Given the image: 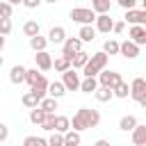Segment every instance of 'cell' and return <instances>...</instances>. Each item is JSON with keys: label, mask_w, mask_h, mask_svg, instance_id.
I'll list each match as a JSON object with an SVG mask.
<instances>
[{"label": "cell", "mask_w": 146, "mask_h": 146, "mask_svg": "<svg viewBox=\"0 0 146 146\" xmlns=\"http://www.w3.org/2000/svg\"><path fill=\"white\" fill-rule=\"evenodd\" d=\"M9 82H11V84H23V82H25V66H21V64L11 66V71H9Z\"/></svg>", "instance_id": "16"}, {"label": "cell", "mask_w": 146, "mask_h": 146, "mask_svg": "<svg viewBox=\"0 0 146 146\" xmlns=\"http://www.w3.org/2000/svg\"><path fill=\"white\" fill-rule=\"evenodd\" d=\"M112 16L110 14H96V32H103V34H110L112 32Z\"/></svg>", "instance_id": "9"}, {"label": "cell", "mask_w": 146, "mask_h": 146, "mask_svg": "<svg viewBox=\"0 0 146 146\" xmlns=\"http://www.w3.org/2000/svg\"><path fill=\"white\" fill-rule=\"evenodd\" d=\"M14 14V7L9 2H0V18H11Z\"/></svg>", "instance_id": "38"}, {"label": "cell", "mask_w": 146, "mask_h": 146, "mask_svg": "<svg viewBox=\"0 0 146 146\" xmlns=\"http://www.w3.org/2000/svg\"><path fill=\"white\" fill-rule=\"evenodd\" d=\"M34 64H36L39 71H50V68H52V57H50V52L39 50V52L34 55Z\"/></svg>", "instance_id": "12"}, {"label": "cell", "mask_w": 146, "mask_h": 146, "mask_svg": "<svg viewBox=\"0 0 146 146\" xmlns=\"http://www.w3.org/2000/svg\"><path fill=\"white\" fill-rule=\"evenodd\" d=\"M139 121H137V116H132V114H125V116H121V121H119V128L123 130V132H130L135 125H137Z\"/></svg>", "instance_id": "23"}, {"label": "cell", "mask_w": 146, "mask_h": 146, "mask_svg": "<svg viewBox=\"0 0 146 146\" xmlns=\"http://www.w3.org/2000/svg\"><path fill=\"white\" fill-rule=\"evenodd\" d=\"M103 52L105 55H119V41L116 39H107L103 43Z\"/></svg>", "instance_id": "31"}, {"label": "cell", "mask_w": 146, "mask_h": 146, "mask_svg": "<svg viewBox=\"0 0 146 146\" xmlns=\"http://www.w3.org/2000/svg\"><path fill=\"white\" fill-rule=\"evenodd\" d=\"M2 48H5V36L0 34V52H2Z\"/></svg>", "instance_id": "44"}, {"label": "cell", "mask_w": 146, "mask_h": 146, "mask_svg": "<svg viewBox=\"0 0 146 146\" xmlns=\"http://www.w3.org/2000/svg\"><path fill=\"white\" fill-rule=\"evenodd\" d=\"M128 39L132 43H137V46H144L146 43V27L144 25H132L130 32H128Z\"/></svg>", "instance_id": "11"}, {"label": "cell", "mask_w": 146, "mask_h": 146, "mask_svg": "<svg viewBox=\"0 0 146 146\" xmlns=\"http://www.w3.org/2000/svg\"><path fill=\"white\" fill-rule=\"evenodd\" d=\"M107 62H110V55H105L103 50L100 52H94V55H89V59H87V64L82 66V73H84V78H96L105 66H107Z\"/></svg>", "instance_id": "2"}, {"label": "cell", "mask_w": 146, "mask_h": 146, "mask_svg": "<svg viewBox=\"0 0 146 146\" xmlns=\"http://www.w3.org/2000/svg\"><path fill=\"white\" fill-rule=\"evenodd\" d=\"M41 2H43V0H21V5H25L27 9H36Z\"/></svg>", "instance_id": "40"}, {"label": "cell", "mask_w": 146, "mask_h": 146, "mask_svg": "<svg viewBox=\"0 0 146 146\" xmlns=\"http://www.w3.org/2000/svg\"><path fill=\"white\" fill-rule=\"evenodd\" d=\"M94 146H112V144H110V141H107V139H98V141H96V144H94Z\"/></svg>", "instance_id": "43"}, {"label": "cell", "mask_w": 146, "mask_h": 146, "mask_svg": "<svg viewBox=\"0 0 146 146\" xmlns=\"http://www.w3.org/2000/svg\"><path fill=\"white\" fill-rule=\"evenodd\" d=\"M39 107H41L46 114H55V110H59L57 98H50V96H43V98H41V103H39Z\"/></svg>", "instance_id": "18"}, {"label": "cell", "mask_w": 146, "mask_h": 146, "mask_svg": "<svg viewBox=\"0 0 146 146\" xmlns=\"http://www.w3.org/2000/svg\"><path fill=\"white\" fill-rule=\"evenodd\" d=\"M80 141H82V137H80L78 130H66V132H64V144H75V146H80Z\"/></svg>", "instance_id": "32"}, {"label": "cell", "mask_w": 146, "mask_h": 146, "mask_svg": "<svg viewBox=\"0 0 146 146\" xmlns=\"http://www.w3.org/2000/svg\"><path fill=\"white\" fill-rule=\"evenodd\" d=\"M94 96H96V100L98 103H110L112 98H114V94H112V89H107V87H96V91H94Z\"/></svg>", "instance_id": "20"}, {"label": "cell", "mask_w": 146, "mask_h": 146, "mask_svg": "<svg viewBox=\"0 0 146 146\" xmlns=\"http://www.w3.org/2000/svg\"><path fill=\"white\" fill-rule=\"evenodd\" d=\"M43 119H46V112H43L39 105L30 110V121H32L34 125H41V123H43Z\"/></svg>", "instance_id": "29"}, {"label": "cell", "mask_w": 146, "mask_h": 146, "mask_svg": "<svg viewBox=\"0 0 146 146\" xmlns=\"http://www.w3.org/2000/svg\"><path fill=\"white\" fill-rule=\"evenodd\" d=\"M68 18L73 23H80V25H91L96 21V11L91 7H75V9H71Z\"/></svg>", "instance_id": "3"}, {"label": "cell", "mask_w": 146, "mask_h": 146, "mask_svg": "<svg viewBox=\"0 0 146 146\" xmlns=\"http://www.w3.org/2000/svg\"><path fill=\"white\" fill-rule=\"evenodd\" d=\"M87 59H89V52H84V50H78V52L71 57V68H82V66L87 64Z\"/></svg>", "instance_id": "22"}, {"label": "cell", "mask_w": 146, "mask_h": 146, "mask_svg": "<svg viewBox=\"0 0 146 146\" xmlns=\"http://www.w3.org/2000/svg\"><path fill=\"white\" fill-rule=\"evenodd\" d=\"M119 55H123L125 59H135V57L139 55V46L132 43L130 39H125L123 43H119Z\"/></svg>", "instance_id": "10"}, {"label": "cell", "mask_w": 146, "mask_h": 146, "mask_svg": "<svg viewBox=\"0 0 146 146\" xmlns=\"http://www.w3.org/2000/svg\"><path fill=\"white\" fill-rule=\"evenodd\" d=\"M100 123V112L98 110H91V107H80L73 119H71V130H91V128H98Z\"/></svg>", "instance_id": "1"}, {"label": "cell", "mask_w": 146, "mask_h": 146, "mask_svg": "<svg viewBox=\"0 0 146 146\" xmlns=\"http://www.w3.org/2000/svg\"><path fill=\"white\" fill-rule=\"evenodd\" d=\"M39 32H41V27H39L36 21H25V25H23V34L25 36H36Z\"/></svg>", "instance_id": "27"}, {"label": "cell", "mask_w": 146, "mask_h": 146, "mask_svg": "<svg viewBox=\"0 0 146 146\" xmlns=\"http://www.w3.org/2000/svg\"><path fill=\"white\" fill-rule=\"evenodd\" d=\"M41 130H46V132H52L55 130V114H46V119L41 123Z\"/></svg>", "instance_id": "36"}, {"label": "cell", "mask_w": 146, "mask_h": 146, "mask_svg": "<svg viewBox=\"0 0 146 146\" xmlns=\"http://www.w3.org/2000/svg\"><path fill=\"white\" fill-rule=\"evenodd\" d=\"M23 146H48V141L43 137H34V135H27L23 139Z\"/></svg>", "instance_id": "34"}, {"label": "cell", "mask_w": 146, "mask_h": 146, "mask_svg": "<svg viewBox=\"0 0 146 146\" xmlns=\"http://www.w3.org/2000/svg\"><path fill=\"white\" fill-rule=\"evenodd\" d=\"M116 5H119L121 9H135L137 0H116Z\"/></svg>", "instance_id": "39"}, {"label": "cell", "mask_w": 146, "mask_h": 146, "mask_svg": "<svg viewBox=\"0 0 146 146\" xmlns=\"http://www.w3.org/2000/svg\"><path fill=\"white\" fill-rule=\"evenodd\" d=\"M2 64H5V59H2V55H0V68H2Z\"/></svg>", "instance_id": "47"}, {"label": "cell", "mask_w": 146, "mask_h": 146, "mask_svg": "<svg viewBox=\"0 0 146 146\" xmlns=\"http://www.w3.org/2000/svg\"><path fill=\"white\" fill-rule=\"evenodd\" d=\"M130 132H132V144L135 146H146V125L144 123H137Z\"/></svg>", "instance_id": "14"}, {"label": "cell", "mask_w": 146, "mask_h": 146, "mask_svg": "<svg viewBox=\"0 0 146 146\" xmlns=\"http://www.w3.org/2000/svg\"><path fill=\"white\" fill-rule=\"evenodd\" d=\"M11 30H14V25H11V18H0V34H2V36H7Z\"/></svg>", "instance_id": "37"}, {"label": "cell", "mask_w": 146, "mask_h": 146, "mask_svg": "<svg viewBox=\"0 0 146 146\" xmlns=\"http://www.w3.org/2000/svg\"><path fill=\"white\" fill-rule=\"evenodd\" d=\"M94 36H96V27H94V25H82V27H80V32H78V39H80L82 43L94 41Z\"/></svg>", "instance_id": "17"}, {"label": "cell", "mask_w": 146, "mask_h": 146, "mask_svg": "<svg viewBox=\"0 0 146 146\" xmlns=\"http://www.w3.org/2000/svg\"><path fill=\"white\" fill-rule=\"evenodd\" d=\"M64 146H75V144H64Z\"/></svg>", "instance_id": "48"}, {"label": "cell", "mask_w": 146, "mask_h": 146, "mask_svg": "<svg viewBox=\"0 0 146 146\" xmlns=\"http://www.w3.org/2000/svg\"><path fill=\"white\" fill-rule=\"evenodd\" d=\"M96 87H98V80H96V78H84V80H80V91H84V94H94Z\"/></svg>", "instance_id": "26"}, {"label": "cell", "mask_w": 146, "mask_h": 146, "mask_svg": "<svg viewBox=\"0 0 146 146\" xmlns=\"http://www.w3.org/2000/svg\"><path fill=\"white\" fill-rule=\"evenodd\" d=\"M121 80H123V78H121V73H116V71L103 68V71L98 73V84H100V87H107V89H114Z\"/></svg>", "instance_id": "5"}, {"label": "cell", "mask_w": 146, "mask_h": 146, "mask_svg": "<svg viewBox=\"0 0 146 146\" xmlns=\"http://www.w3.org/2000/svg\"><path fill=\"white\" fill-rule=\"evenodd\" d=\"M71 130V119L68 116H62V114H55V132H66Z\"/></svg>", "instance_id": "21"}, {"label": "cell", "mask_w": 146, "mask_h": 146, "mask_svg": "<svg viewBox=\"0 0 146 146\" xmlns=\"http://www.w3.org/2000/svg\"><path fill=\"white\" fill-rule=\"evenodd\" d=\"M30 91H32L34 96H39V98H43V96L48 94V80H46V75H43V73L34 80V84H30Z\"/></svg>", "instance_id": "13"}, {"label": "cell", "mask_w": 146, "mask_h": 146, "mask_svg": "<svg viewBox=\"0 0 146 146\" xmlns=\"http://www.w3.org/2000/svg\"><path fill=\"white\" fill-rule=\"evenodd\" d=\"M64 94H66V89H64V84H62V82H48V94H46V96H50V98H57V100H59Z\"/></svg>", "instance_id": "19"}, {"label": "cell", "mask_w": 146, "mask_h": 146, "mask_svg": "<svg viewBox=\"0 0 146 146\" xmlns=\"http://www.w3.org/2000/svg\"><path fill=\"white\" fill-rule=\"evenodd\" d=\"M46 46H48V39H46V36H41V34H36V36H30V48H32L34 52H39V50H46Z\"/></svg>", "instance_id": "25"}, {"label": "cell", "mask_w": 146, "mask_h": 146, "mask_svg": "<svg viewBox=\"0 0 146 146\" xmlns=\"http://www.w3.org/2000/svg\"><path fill=\"white\" fill-rule=\"evenodd\" d=\"M52 66H55V71H57V73H64V71H68V68H71V59H68V57H64V55H59V57L52 62Z\"/></svg>", "instance_id": "28"}, {"label": "cell", "mask_w": 146, "mask_h": 146, "mask_svg": "<svg viewBox=\"0 0 146 146\" xmlns=\"http://www.w3.org/2000/svg\"><path fill=\"white\" fill-rule=\"evenodd\" d=\"M43 2H50V5H55V2H57V0H43Z\"/></svg>", "instance_id": "46"}, {"label": "cell", "mask_w": 146, "mask_h": 146, "mask_svg": "<svg viewBox=\"0 0 146 146\" xmlns=\"http://www.w3.org/2000/svg\"><path fill=\"white\" fill-rule=\"evenodd\" d=\"M7 137H9V128H7L5 123H0V141H5Z\"/></svg>", "instance_id": "42"}, {"label": "cell", "mask_w": 146, "mask_h": 146, "mask_svg": "<svg viewBox=\"0 0 146 146\" xmlns=\"http://www.w3.org/2000/svg\"><path fill=\"white\" fill-rule=\"evenodd\" d=\"M112 94H114L116 98H128V96H130V87H128V82H123V80H121V82L112 89Z\"/></svg>", "instance_id": "30"}, {"label": "cell", "mask_w": 146, "mask_h": 146, "mask_svg": "<svg viewBox=\"0 0 146 146\" xmlns=\"http://www.w3.org/2000/svg\"><path fill=\"white\" fill-rule=\"evenodd\" d=\"M62 84H64L66 91H78V89H80V73H78L75 68L64 71V73H62Z\"/></svg>", "instance_id": "6"}, {"label": "cell", "mask_w": 146, "mask_h": 146, "mask_svg": "<svg viewBox=\"0 0 146 146\" xmlns=\"http://www.w3.org/2000/svg\"><path fill=\"white\" fill-rule=\"evenodd\" d=\"M78 50H82V41H80L78 36H66V39H64V43H62V55L71 59Z\"/></svg>", "instance_id": "7"}, {"label": "cell", "mask_w": 146, "mask_h": 146, "mask_svg": "<svg viewBox=\"0 0 146 146\" xmlns=\"http://www.w3.org/2000/svg\"><path fill=\"white\" fill-rule=\"evenodd\" d=\"M123 30H125V23H123V21H116V23L112 25V32H116V34H121Z\"/></svg>", "instance_id": "41"}, {"label": "cell", "mask_w": 146, "mask_h": 146, "mask_svg": "<svg viewBox=\"0 0 146 146\" xmlns=\"http://www.w3.org/2000/svg\"><path fill=\"white\" fill-rule=\"evenodd\" d=\"M39 103H41V98H39V96H34L32 91H27V94L23 96V105H25L27 110H32V107H36Z\"/></svg>", "instance_id": "33"}, {"label": "cell", "mask_w": 146, "mask_h": 146, "mask_svg": "<svg viewBox=\"0 0 146 146\" xmlns=\"http://www.w3.org/2000/svg\"><path fill=\"white\" fill-rule=\"evenodd\" d=\"M91 9H94L96 14H110L112 0H91Z\"/></svg>", "instance_id": "24"}, {"label": "cell", "mask_w": 146, "mask_h": 146, "mask_svg": "<svg viewBox=\"0 0 146 146\" xmlns=\"http://www.w3.org/2000/svg\"><path fill=\"white\" fill-rule=\"evenodd\" d=\"M48 43H64V39H66V30L62 27V25H55V27H50V32H48Z\"/></svg>", "instance_id": "15"}, {"label": "cell", "mask_w": 146, "mask_h": 146, "mask_svg": "<svg viewBox=\"0 0 146 146\" xmlns=\"http://www.w3.org/2000/svg\"><path fill=\"white\" fill-rule=\"evenodd\" d=\"M5 2H9V5H21V0H5Z\"/></svg>", "instance_id": "45"}, {"label": "cell", "mask_w": 146, "mask_h": 146, "mask_svg": "<svg viewBox=\"0 0 146 146\" xmlns=\"http://www.w3.org/2000/svg\"><path fill=\"white\" fill-rule=\"evenodd\" d=\"M130 98L139 103L141 107H146V80L144 78H135L130 82Z\"/></svg>", "instance_id": "4"}, {"label": "cell", "mask_w": 146, "mask_h": 146, "mask_svg": "<svg viewBox=\"0 0 146 146\" xmlns=\"http://www.w3.org/2000/svg\"><path fill=\"white\" fill-rule=\"evenodd\" d=\"M123 23H130V25H146V9H125Z\"/></svg>", "instance_id": "8"}, {"label": "cell", "mask_w": 146, "mask_h": 146, "mask_svg": "<svg viewBox=\"0 0 146 146\" xmlns=\"http://www.w3.org/2000/svg\"><path fill=\"white\" fill-rule=\"evenodd\" d=\"M46 141H48V146H64V135H62V132H55V130H52V135H50V137H48Z\"/></svg>", "instance_id": "35"}]
</instances>
